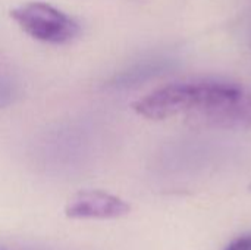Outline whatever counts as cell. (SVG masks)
Here are the masks:
<instances>
[{"instance_id":"cell-6","label":"cell","mask_w":251,"mask_h":250,"mask_svg":"<svg viewBox=\"0 0 251 250\" xmlns=\"http://www.w3.org/2000/svg\"><path fill=\"white\" fill-rule=\"evenodd\" d=\"M225 250H251V236H244L234 240Z\"/></svg>"},{"instance_id":"cell-1","label":"cell","mask_w":251,"mask_h":250,"mask_svg":"<svg viewBox=\"0 0 251 250\" xmlns=\"http://www.w3.org/2000/svg\"><path fill=\"white\" fill-rule=\"evenodd\" d=\"M244 88L221 81L174 83L138 99L132 108L147 119L163 121L185 115L193 122L224 128Z\"/></svg>"},{"instance_id":"cell-4","label":"cell","mask_w":251,"mask_h":250,"mask_svg":"<svg viewBox=\"0 0 251 250\" xmlns=\"http://www.w3.org/2000/svg\"><path fill=\"white\" fill-rule=\"evenodd\" d=\"M172 62L174 60H171L169 57H163V56L140 60L128 66L126 69L118 72L116 75H113L112 80L109 81V85L115 88H131V87L140 85L169 71L172 68Z\"/></svg>"},{"instance_id":"cell-2","label":"cell","mask_w":251,"mask_h":250,"mask_svg":"<svg viewBox=\"0 0 251 250\" xmlns=\"http://www.w3.org/2000/svg\"><path fill=\"white\" fill-rule=\"evenodd\" d=\"M10 18L25 34L49 44L69 43L81 31L74 18L46 1L24 3L10 10Z\"/></svg>"},{"instance_id":"cell-3","label":"cell","mask_w":251,"mask_h":250,"mask_svg":"<svg viewBox=\"0 0 251 250\" xmlns=\"http://www.w3.org/2000/svg\"><path fill=\"white\" fill-rule=\"evenodd\" d=\"M129 211L131 206L124 199L103 190L78 192L65 206V215L71 220H115Z\"/></svg>"},{"instance_id":"cell-7","label":"cell","mask_w":251,"mask_h":250,"mask_svg":"<svg viewBox=\"0 0 251 250\" xmlns=\"http://www.w3.org/2000/svg\"><path fill=\"white\" fill-rule=\"evenodd\" d=\"M0 250H34L25 245H19V243H15V242H4V240H0Z\"/></svg>"},{"instance_id":"cell-5","label":"cell","mask_w":251,"mask_h":250,"mask_svg":"<svg viewBox=\"0 0 251 250\" xmlns=\"http://www.w3.org/2000/svg\"><path fill=\"white\" fill-rule=\"evenodd\" d=\"M12 87L9 81H4L3 78H0V106L9 103L10 96H12Z\"/></svg>"}]
</instances>
